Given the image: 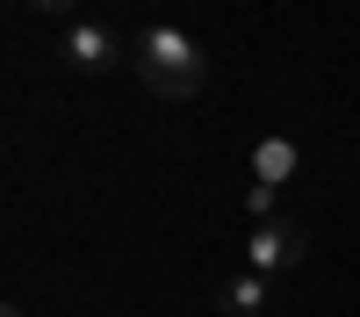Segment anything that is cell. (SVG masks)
<instances>
[{
  "mask_svg": "<svg viewBox=\"0 0 360 317\" xmlns=\"http://www.w3.org/2000/svg\"><path fill=\"white\" fill-rule=\"evenodd\" d=\"M130 65H137V79L152 86L159 101H195V94H202V79H209V51L188 37V29L152 22V29H137Z\"/></svg>",
  "mask_w": 360,
  "mask_h": 317,
  "instance_id": "1",
  "label": "cell"
},
{
  "mask_svg": "<svg viewBox=\"0 0 360 317\" xmlns=\"http://www.w3.org/2000/svg\"><path fill=\"white\" fill-rule=\"evenodd\" d=\"M303 252H310V231H303V224L266 216V224H252V238H245V267L274 281V274H288V267H303Z\"/></svg>",
  "mask_w": 360,
  "mask_h": 317,
  "instance_id": "2",
  "label": "cell"
},
{
  "mask_svg": "<svg viewBox=\"0 0 360 317\" xmlns=\"http://www.w3.org/2000/svg\"><path fill=\"white\" fill-rule=\"evenodd\" d=\"M58 58H65L72 72L101 79L115 58H123V44H115V29H108V22H65V37H58Z\"/></svg>",
  "mask_w": 360,
  "mask_h": 317,
  "instance_id": "3",
  "label": "cell"
},
{
  "mask_svg": "<svg viewBox=\"0 0 360 317\" xmlns=\"http://www.w3.org/2000/svg\"><path fill=\"white\" fill-rule=\"evenodd\" d=\"M266 303H274V281H266V274H231V281H217V310L224 317H259Z\"/></svg>",
  "mask_w": 360,
  "mask_h": 317,
  "instance_id": "4",
  "label": "cell"
},
{
  "mask_svg": "<svg viewBox=\"0 0 360 317\" xmlns=\"http://www.w3.org/2000/svg\"><path fill=\"white\" fill-rule=\"evenodd\" d=\"M295 166H303L295 137H259V144H252V181H259V188H288Z\"/></svg>",
  "mask_w": 360,
  "mask_h": 317,
  "instance_id": "5",
  "label": "cell"
},
{
  "mask_svg": "<svg viewBox=\"0 0 360 317\" xmlns=\"http://www.w3.org/2000/svg\"><path fill=\"white\" fill-rule=\"evenodd\" d=\"M274 195H281V188H259V181H252V188H245V216L266 224V216H274Z\"/></svg>",
  "mask_w": 360,
  "mask_h": 317,
  "instance_id": "6",
  "label": "cell"
},
{
  "mask_svg": "<svg viewBox=\"0 0 360 317\" xmlns=\"http://www.w3.org/2000/svg\"><path fill=\"white\" fill-rule=\"evenodd\" d=\"M22 8H37V15H72L79 0H22Z\"/></svg>",
  "mask_w": 360,
  "mask_h": 317,
  "instance_id": "7",
  "label": "cell"
},
{
  "mask_svg": "<svg viewBox=\"0 0 360 317\" xmlns=\"http://www.w3.org/2000/svg\"><path fill=\"white\" fill-rule=\"evenodd\" d=\"M8 317H29V310H8Z\"/></svg>",
  "mask_w": 360,
  "mask_h": 317,
  "instance_id": "8",
  "label": "cell"
}]
</instances>
